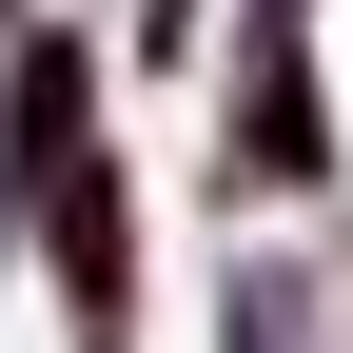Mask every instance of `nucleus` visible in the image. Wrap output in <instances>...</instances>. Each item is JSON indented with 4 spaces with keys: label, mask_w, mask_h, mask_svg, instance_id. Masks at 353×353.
Returning a JSON list of instances; mask_svg holds the SVG:
<instances>
[{
    "label": "nucleus",
    "mask_w": 353,
    "mask_h": 353,
    "mask_svg": "<svg viewBox=\"0 0 353 353\" xmlns=\"http://www.w3.org/2000/svg\"><path fill=\"white\" fill-rule=\"evenodd\" d=\"M236 0H118V79H196Z\"/></svg>",
    "instance_id": "f03ea898"
},
{
    "label": "nucleus",
    "mask_w": 353,
    "mask_h": 353,
    "mask_svg": "<svg viewBox=\"0 0 353 353\" xmlns=\"http://www.w3.org/2000/svg\"><path fill=\"white\" fill-rule=\"evenodd\" d=\"M216 334H236V353H314V255H236Z\"/></svg>",
    "instance_id": "f257e3e1"
},
{
    "label": "nucleus",
    "mask_w": 353,
    "mask_h": 353,
    "mask_svg": "<svg viewBox=\"0 0 353 353\" xmlns=\"http://www.w3.org/2000/svg\"><path fill=\"white\" fill-rule=\"evenodd\" d=\"M0 39H20V0H0Z\"/></svg>",
    "instance_id": "7ed1b4c3"
}]
</instances>
